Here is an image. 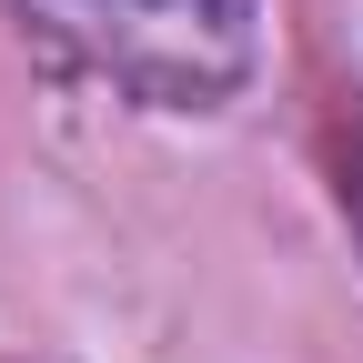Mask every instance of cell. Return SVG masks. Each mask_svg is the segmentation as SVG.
<instances>
[{
  "label": "cell",
  "instance_id": "obj_1",
  "mask_svg": "<svg viewBox=\"0 0 363 363\" xmlns=\"http://www.w3.org/2000/svg\"><path fill=\"white\" fill-rule=\"evenodd\" d=\"M11 11L152 111H222L262 61V0H11Z\"/></svg>",
  "mask_w": 363,
  "mask_h": 363
},
{
  "label": "cell",
  "instance_id": "obj_2",
  "mask_svg": "<svg viewBox=\"0 0 363 363\" xmlns=\"http://www.w3.org/2000/svg\"><path fill=\"white\" fill-rule=\"evenodd\" d=\"M343 222H353V242H363V131H353V152H343Z\"/></svg>",
  "mask_w": 363,
  "mask_h": 363
}]
</instances>
